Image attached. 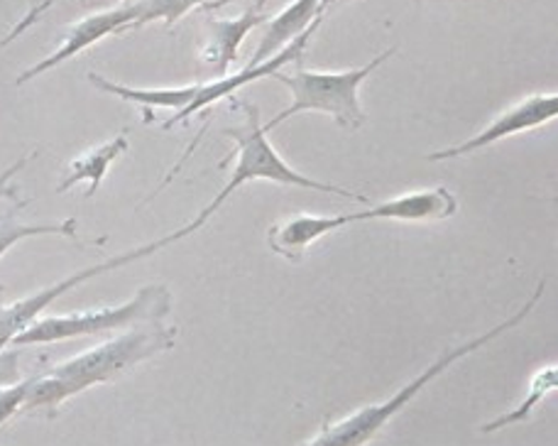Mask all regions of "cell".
<instances>
[{
    "instance_id": "obj_23",
    "label": "cell",
    "mask_w": 558,
    "mask_h": 446,
    "mask_svg": "<svg viewBox=\"0 0 558 446\" xmlns=\"http://www.w3.org/2000/svg\"><path fill=\"white\" fill-rule=\"evenodd\" d=\"M228 3H235V0H211V3H206L204 8H206V10H216V8H223V5H228Z\"/></svg>"
},
{
    "instance_id": "obj_8",
    "label": "cell",
    "mask_w": 558,
    "mask_h": 446,
    "mask_svg": "<svg viewBox=\"0 0 558 446\" xmlns=\"http://www.w3.org/2000/svg\"><path fill=\"white\" fill-rule=\"evenodd\" d=\"M137 13H140V8L135 0V3H121V5L106 8V10H96V13L86 15L84 20H78V23L69 27V33L64 35L62 43L52 49V55H47L43 62L27 67L23 74H17L15 86H25L27 82H33V79L52 72V69L62 67L64 62H69V59H74L82 52H86L88 47H94L96 43H101V39H106V37L128 33V29H131L137 20Z\"/></svg>"
},
{
    "instance_id": "obj_3",
    "label": "cell",
    "mask_w": 558,
    "mask_h": 446,
    "mask_svg": "<svg viewBox=\"0 0 558 446\" xmlns=\"http://www.w3.org/2000/svg\"><path fill=\"white\" fill-rule=\"evenodd\" d=\"M233 104L241 106V111L245 113V123L238 125V128H226L223 135L231 137L233 141V153L231 157H235V165H233V174L228 184L223 186L221 192H218L211 202H208L194 221H189L186 226L177 228L179 238H186L196 231H202V228L208 224V219L221 209V206L231 200V196L241 190V186L257 182V180H265V182H272V184H282V186H299V190H312V192H322V194H336V196H343V200H353V202H363V204H371L367 202V196L361 192H353V190H345L341 184H331V182H318L312 180V177H306L302 172H296L292 165H289L282 155H279L272 143H270V135L265 133L263 121H260V111H257L255 104H245V101H235L231 98Z\"/></svg>"
},
{
    "instance_id": "obj_12",
    "label": "cell",
    "mask_w": 558,
    "mask_h": 446,
    "mask_svg": "<svg viewBox=\"0 0 558 446\" xmlns=\"http://www.w3.org/2000/svg\"><path fill=\"white\" fill-rule=\"evenodd\" d=\"M316 20H324V13L318 10V0H292L282 13L267 20L260 45H257L247 67L263 64L277 52H282L289 43H294L299 35L306 33Z\"/></svg>"
},
{
    "instance_id": "obj_2",
    "label": "cell",
    "mask_w": 558,
    "mask_h": 446,
    "mask_svg": "<svg viewBox=\"0 0 558 446\" xmlns=\"http://www.w3.org/2000/svg\"><path fill=\"white\" fill-rule=\"evenodd\" d=\"M546 285H549V277L539 280V285H536V290L532 292L530 300H526L524 306H520V310H517L512 316H507L505 322L493 326V329H487L485 334H477L475 339H468L461 346H453V349L444 351L436 361L428 363L426 369L416 375V378L407 381V385H402V388L397 390L390 400L377 402V405H365V408L345 414V418L338 422H324V427L318 430L316 437L308 439L304 446H367L377 437V434L387 427V424L397 418V414L407 408V405L416 398L418 393L426 388L428 383H434L438 375H444L448 369H451V365L463 361L465 355L481 351L483 346H487L495 339H500L502 334L512 332L522 322H526V316H530L536 310V304L542 302Z\"/></svg>"
},
{
    "instance_id": "obj_19",
    "label": "cell",
    "mask_w": 558,
    "mask_h": 446,
    "mask_svg": "<svg viewBox=\"0 0 558 446\" xmlns=\"http://www.w3.org/2000/svg\"><path fill=\"white\" fill-rule=\"evenodd\" d=\"M35 157H37V150L27 153V155L20 157V160H15V162L10 165V167H5L3 172H0V202H3V200H10V202H15L17 206H27V200H20L17 186L13 184V180H15V174H17V172H23V170H25L27 162H33V160H35Z\"/></svg>"
},
{
    "instance_id": "obj_1",
    "label": "cell",
    "mask_w": 558,
    "mask_h": 446,
    "mask_svg": "<svg viewBox=\"0 0 558 446\" xmlns=\"http://www.w3.org/2000/svg\"><path fill=\"white\" fill-rule=\"evenodd\" d=\"M177 326L165 322L140 324L113 336L64 363L29 378V390L20 414L47 412L54 418L59 405L96 385L113 383L157 353L174 349Z\"/></svg>"
},
{
    "instance_id": "obj_6",
    "label": "cell",
    "mask_w": 558,
    "mask_h": 446,
    "mask_svg": "<svg viewBox=\"0 0 558 446\" xmlns=\"http://www.w3.org/2000/svg\"><path fill=\"white\" fill-rule=\"evenodd\" d=\"M172 243H179L177 233H167L162 238H157V241H153V243L137 245V248H133V251H125V253L116 255V257H108V261H104V263L84 267V270L69 275L59 282H52L49 287H43V290L27 294V297H23V300H17L13 304L0 302V351L8 349V346L13 343V339L20 332H25L29 324L43 316V312L47 310L49 304L57 302L59 297H64L66 292H72L74 287L94 280V277H98V275L118 270V267H125L131 263L143 261V257L155 255V253L162 251V248L172 245ZM3 290H5V287L0 285V294H3Z\"/></svg>"
},
{
    "instance_id": "obj_17",
    "label": "cell",
    "mask_w": 558,
    "mask_h": 446,
    "mask_svg": "<svg viewBox=\"0 0 558 446\" xmlns=\"http://www.w3.org/2000/svg\"><path fill=\"white\" fill-rule=\"evenodd\" d=\"M211 3V0H137V20L131 29H140L149 23H165L172 27L194 8Z\"/></svg>"
},
{
    "instance_id": "obj_22",
    "label": "cell",
    "mask_w": 558,
    "mask_h": 446,
    "mask_svg": "<svg viewBox=\"0 0 558 446\" xmlns=\"http://www.w3.org/2000/svg\"><path fill=\"white\" fill-rule=\"evenodd\" d=\"M84 3L88 5V8H113V5H121V3H125V0H84Z\"/></svg>"
},
{
    "instance_id": "obj_9",
    "label": "cell",
    "mask_w": 558,
    "mask_h": 446,
    "mask_svg": "<svg viewBox=\"0 0 558 446\" xmlns=\"http://www.w3.org/2000/svg\"><path fill=\"white\" fill-rule=\"evenodd\" d=\"M322 23H324V20H316V23L308 27L306 33L299 35L294 43H289L282 49V52H277L275 57H270L263 64H257V67H247L245 64L241 72L226 74L221 79H214V82H208V84H198L196 86V94H194L192 101H189V106H184L182 111H177L172 118H167L165 125H162L165 131H169V128H174L177 123L189 121V118L196 116L198 111H204V108H208V106H214L216 101H221V98H233V94L238 92V88L251 86L253 82H260V79H267V76H272L277 72H282V69L289 67V64H296L299 59H302V55L306 52V47L312 45L316 29L322 27Z\"/></svg>"
},
{
    "instance_id": "obj_5",
    "label": "cell",
    "mask_w": 558,
    "mask_h": 446,
    "mask_svg": "<svg viewBox=\"0 0 558 446\" xmlns=\"http://www.w3.org/2000/svg\"><path fill=\"white\" fill-rule=\"evenodd\" d=\"M172 292L162 282L140 287L133 300L118 306H101V310L72 312V314H52L39 316L25 332L13 339V349L25 346H43L69 339H82V336H98L108 332H125L140 324L165 322L172 312Z\"/></svg>"
},
{
    "instance_id": "obj_24",
    "label": "cell",
    "mask_w": 558,
    "mask_h": 446,
    "mask_svg": "<svg viewBox=\"0 0 558 446\" xmlns=\"http://www.w3.org/2000/svg\"><path fill=\"white\" fill-rule=\"evenodd\" d=\"M336 3H338V0H318V10H322V13L326 15V10L333 8Z\"/></svg>"
},
{
    "instance_id": "obj_10",
    "label": "cell",
    "mask_w": 558,
    "mask_h": 446,
    "mask_svg": "<svg viewBox=\"0 0 558 446\" xmlns=\"http://www.w3.org/2000/svg\"><path fill=\"white\" fill-rule=\"evenodd\" d=\"M365 221H375L373 206H365L361 212L336 214V216L299 214L294 219L275 224L270 231H267V245H270L272 253L284 257V261L302 263L306 248L314 245L318 238L341 231V228L351 224H365Z\"/></svg>"
},
{
    "instance_id": "obj_20",
    "label": "cell",
    "mask_w": 558,
    "mask_h": 446,
    "mask_svg": "<svg viewBox=\"0 0 558 446\" xmlns=\"http://www.w3.org/2000/svg\"><path fill=\"white\" fill-rule=\"evenodd\" d=\"M57 3V0H35V3H33V8H29L27 10V15L23 17V20H20V23L13 27V29H10V33L3 37V39H0V47H8L10 43H13V39H17L20 35H25L27 33V29L29 27H33L35 23H37V20L39 17H43L45 13H47V10L49 8H52Z\"/></svg>"
},
{
    "instance_id": "obj_7",
    "label": "cell",
    "mask_w": 558,
    "mask_h": 446,
    "mask_svg": "<svg viewBox=\"0 0 558 446\" xmlns=\"http://www.w3.org/2000/svg\"><path fill=\"white\" fill-rule=\"evenodd\" d=\"M556 116H558V94L556 92L532 94L507 108V111H502L497 118H493V121L487 123L481 133L468 137V141L458 143L453 147H444V150L428 153L426 162H446V160H456V157L473 155L477 150H485V147L505 141V137L520 135L526 131H534V128L551 123V121H556Z\"/></svg>"
},
{
    "instance_id": "obj_15",
    "label": "cell",
    "mask_w": 558,
    "mask_h": 446,
    "mask_svg": "<svg viewBox=\"0 0 558 446\" xmlns=\"http://www.w3.org/2000/svg\"><path fill=\"white\" fill-rule=\"evenodd\" d=\"M556 388H558V369H556V363H549L534 373V378L530 381V393H526V398L517 405L514 410L505 412V414H500V418H495L490 422H485L481 432L493 434V432H500L505 427H514V424L526 422L532 418V412L544 402L546 395L554 393Z\"/></svg>"
},
{
    "instance_id": "obj_18",
    "label": "cell",
    "mask_w": 558,
    "mask_h": 446,
    "mask_svg": "<svg viewBox=\"0 0 558 446\" xmlns=\"http://www.w3.org/2000/svg\"><path fill=\"white\" fill-rule=\"evenodd\" d=\"M29 390V378L17 381L15 385H8V388H0V424H5L8 420H13L15 414H20L27 398Z\"/></svg>"
},
{
    "instance_id": "obj_11",
    "label": "cell",
    "mask_w": 558,
    "mask_h": 446,
    "mask_svg": "<svg viewBox=\"0 0 558 446\" xmlns=\"http://www.w3.org/2000/svg\"><path fill=\"white\" fill-rule=\"evenodd\" d=\"M267 13L263 10V0L255 8L243 10L238 17L231 20H216L208 17L204 27V43H202V62L214 69L216 79L228 74V69L235 64L238 52H241L243 39L253 33L255 27H263L267 23Z\"/></svg>"
},
{
    "instance_id": "obj_16",
    "label": "cell",
    "mask_w": 558,
    "mask_h": 446,
    "mask_svg": "<svg viewBox=\"0 0 558 446\" xmlns=\"http://www.w3.org/2000/svg\"><path fill=\"white\" fill-rule=\"evenodd\" d=\"M39 236H59V238H72L78 241V224L76 219L66 221H45V224H20L15 219L0 221V257H3L10 248L27 238Z\"/></svg>"
},
{
    "instance_id": "obj_13",
    "label": "cell",
    "mask_w": 558,
    "mask_h": 446,
    "mask_svg": "<svg viewBox=\"0 0 558 446\" xmlns=\"http://www.w3.org/2000/svg\"><path fill=\"white\" fill-rule=\"evenodd\" d=\"M88 84L98 92H104L108 96L121 98L125 104H135L145 111V123L153 121V111L155 108H169V111H182L184 106H189L198 84H189V86H155V88H145V86H128V84H118L113 79H108L104 74L88 72Z\"/></svg>"
},
{
    "instance_id": "obj_4",
    "label": "cell",
    "mask_w": 558,
    "mask_h": 446,
    "mask_svg": "<svg viewBox=\"0 0 558 446\" xmlns=\"http://www.w3.org/2000/svg\"><path fill=\"white\" fill-rule=\"evenodd\" d=\"M395 55L397 47L377 55L367 67L348 69V72H314V69L296 67L292 74H272V79L289 88L292 104L282 108L270 121L263 123L265 133L270 135L277 125L287 123L289 118L299 113H324L333 118L336 125L343 128V131H361L367 123V113L363 111L361 104V86L377 67H383Z\"/></svg>"
},
{
    "instance_id": "obj_14",
    "label": "cell",
    "mask_w": 558,
    "mask_h": 446,
    "mask_svg": "<svg viewBox=\"0 0 558 446\" xmlns=\"http://www.w3.org/2000/svg\"><path fill=\"white\" fill-rule=\"evenodd\" d=\"M128 135L121 133L111 137V141L104 143V145H96L92 150H86L84 155L74 157L72 162L66 165V172L62 177V182L57 184V194H66L69 190H74L78 184H88L86 186V200H92V196L98 192V186L104 184L108 170H111V165L118 160V157L128 153Z\"/></svg>"
},
{
    "instance_id": "obj_21",
    "label": "cell",
    "mask_w": 558,
    "mask_h": 446,
    "mask_svg": "<svg viewBox=\"0 0 558 446\" xmlns=\"http://www.w3.org/2000/svg\"><path fill=\"white\" fill-rule=\"evenodd\" d=\"M23 381L20 375V349H3L0 351V388L15 385Z\"/></svg>"
}]
</instances>
